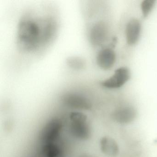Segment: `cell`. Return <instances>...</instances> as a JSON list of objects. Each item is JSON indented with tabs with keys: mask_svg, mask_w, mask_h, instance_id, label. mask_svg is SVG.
<instances>
[{
	"mask_svg": "<svg viewBox=\"0 0 157 157\" xmlns=\"http://www.w3.org/2000/svg\"><path fill=\"white\" fill-rule=\"evenodd\" d=\"M78 157H98L95 155H93V154H88V153H82V154H80L78 156Z\"/></svg>",
	"mask_w": 157,
	"mask_h": 157,
	"instance_id": "14",
	"label": "cell"
},
{
	"mask_svg": "<svg viewBox=\"0 0 157 157\" xmlns=\"http://www.w3.org/2000/svg\"><path fill=\"white\" fill-rule=\"evenodd\" d=\"M66 105L71 108L79 110H89L91 107L90 102L83 95L76 93H67L62 97Z\"/></svg>",
	"mask_w": 157,
	"mask_h": 157,
	"instance_id": "5",
	"label": "cell"
},
{
	"mask_svg": "<svg viewBox=\"0 0 157 157\" xmlns=\"http://www.w3.org/2000/svg\"><path fill=\"white\" fill-rule=\"evenodd\" d=\"M69 117L71 135L78 140H88L91 136V128L87 115L81 112L74 111L70 113Z\"/></svg>",
	"mask_w": 157,
	"mask_h": 157,
	"instance_id": "2",
	"label": "cell"
},
{
	"mask_svg": "<svg viewBox=\"0 0 157 157\" xmlns=\"http://www.w3.org/2000/svg\"><path fill=\"white\" fill-rule=\"evenodd\" d=\"M155 0H144L141 2L140 7L144 18L148 16L155 6Z\"/></svg>",
	"mask_w": 157,
	"mask_h": 157,
	"instance_id": "13",
	"label": "cell"
},
{
	"mask_svg": "<svg viewBox=\"0 0 157 157\" xmlns=\"http://www.w3.org/2000/svg\"><path fill=\"white\" fill-rule=\"evenodd\" d=\"M141 30V23L137 19H131L128 22L126 26L125 35L127 43L128 45H134L137 43Z\"/></svg>",
	"mask_w": 157,
	"mask_h": 157,
	"instance_id": "8",
	"label": "cell"
},
{
	"mask_svg": "<svg viewBox=\"0 0 157 157\" xmlns=\"http://www.w3.org/2000/svg\"><path fill=\"white\" fill-rule=\"evenodd\" d=\"M42 151L45 157H65L62 147L55 142L43 144Z\"/></svg>",
	"mask_w": 157,
	"mask_h": 157,
	"instance_id": "11",
	"label": "cell"
},
{
	"mask_svg": "<svg viewBox=\"0 0 157 157\" xmlns=\"http://www.w3.org/2000/svg\"><path fill=\"white\" fill-rule=\"evenodd\" d=\"M43 42L42 28L34 20L24 18L19 23L17 29V45L21 51L33 52Z\"/></svg>",
	"mask_w": 157,
	"mask_h": 157,
	"instance_id": "1",
	"label": "cell"
},
{
	"mask_svg": "<svg viewBox=\"0 0 157 157\" xmlns=\"http://www.w3.org/2000/svg\"><path fill=\"white\" fill-rule=\"evenodd\" d=\"M115 61V53L110 48H105L100 50L96 57L97 65L104 70H108L112 68Z\"/></svg>",
	"mask_w": 157,
	"mask_h": 157,
	"instance_id": "7",
	"label": "cell"
},
{
	"mask_svg": "<svg viewBox=\"0 0 157 157\" xmlns=\"http://www.w3.org/2000/svg\"><path fill=\"white\" fill-rule=\"evenodd\" d=\"M130 77L129 70L125 67H122L116 70L113 75L109 78L103 81L101 85L108 89H117L125 84Z\"/></svg>",
	"mask_w": 157,
	"mask_h": 157,
	"instance_id": "4",
	"label": "cell"
},
{
	"mask_svg": "<svg viewBox=\"0 0 157 157\" xmlns=\"http://www.w3.org/2000/svg\"><path fill=\"white\" fill-rule=\"evenodd\" d=\"M100 148L103 153L109 157H116L118 155L119 148L116 141L110 136H105L100 140Z\"/></svg>",
	"mask_w": 157,
	"mask_h": 157,
	"instance_id": "10",
	"label": "cell"
},
{
	"mask_svg": "<svg viewBox=\"0 0 157 157\" xmlns=\"http://www.w3.org/2000/svg\"><path fill=\"white\" fill-rule=\"evenodd\" d=\"M62 127V121L59 118H54L48 121L41 133V140L43 144L55 142L60 135Z\"/></svg>",
	"mask_w": 157,
	"mask_h": 157,
	"instance_id": "3",
	"label": "cell"
},
{
	"mask_svg": "<svg viewBox=\"0 0 157 157\" xmlns=\"http://www.w3.org/2000/svg\"><path fill=\"white\" fill-rule=\"evenodd\" d=\"M137 112L133 106H123L115 110L111 115L112 119L120 124H130L136 118Z\"/></svg>",
	"mask_w": 157,
	"mask_h": 157,
	"instance_id": "6",
	"label": "cell"
},
{
	"mask_svg": "<svg viewBox=\"0 0 157 157\" xmlns=\"http://www.w3.org/2000/svg\"><path fill=\"white\" fill-rule=\"evenodd\" d=\"M107 36V28L103 22L95 24L91 29L90 33V40L91 44L94 45L102 44L106 39Z\"/></svg>",
	"mask_w": 157,
	"mask_h": 157,
	"instance_id": "9",
	"label": "cell"
},
{
	"mask_svg": "<svg viewBox=\"0 0 157 157\" xmlns=\"http://www.w3.org/2000/svg\"><path fill=\"white\" fill-rule=\"evenodd\" d=\"M66 62L68 67L75 70L83 69L85 66V62L84 59L80 57L76 56L69 57L67 59Z\"/></svg>",
	"mask_w": 157,
	"mask_h": 157,
	"instance_id": "12",
	"label": "cell"
}]
</instances>
